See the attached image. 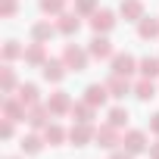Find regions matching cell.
I'll use <instances>...</instances> for the list:
<instances>
[{
	"label": "cell",
	"instance_id": "6da1fadb",
	"mask_svg": "<svg viewBox=\"0 0 159 159\" xmlns=\"http://www.w3.org/2000/svg\"><path fill=\"white\" fill-rule=\"evenodd\" d=\"M88 59H91V53H88V50L75 47V44H66V50H62V62H66L69 69L84 72V69H88Z\"/></svg>",
	"mask_w": 159,
	"mask_h": 159
},
{
	"label": "cell",
	"instance_id": "7a4b0ae2",
	"mask_svg": "<svg viewBox=\"0 0 159 159\" xmlns=\"http://www.w3.org/2000/svg\"><path fill=\"white\" fill-rule=\"evenodd\" d=\"M50 109H47V103H34V106H28V116H25V122L34 128V131H44L47 125H50Z\"/></svg>",
	"mask_w": 159,
	"mask_h": 159
},
{
	"label": "cell",
	"instance_id": "3957f363",
	"mask_svg": "<svg viewBox=\"0 0 159 159\" xmlns=\"http://www.w3.org/2000/svg\"><path fill=\"white\" fill-rule=\"evenodd\" d=\"M94 137H97V128H91V122H78V125H72V131H69L72 147H88Z\"/></svg>",
	"mask_w": 159,
	"mask_h": 159
},
{
	"label": "cell",
	"instance_id": "277c9868",
	"mask_svg": "<svg viewBox=\"0 0 159 159\" xmlns=\"http://www.w3.org/2000/svg\"><path fill=\"white\" fill-rule=\"evenodd\" d=\"M122 143H125V150L128 153H143V150H150V143H147V131H137V128H131L125 137H122Z\"/></svg>",
	"mask_w": 159,
	"mask_h": 159
},
{
	"label": "cell",
	"instance_id": "5b68a950",
	"mask_svg": "<svg viewBox=\"0 0 159 159\" xmlns=\"http://www.w3.org/2000/svg\"><path fill=\"white\" fill-rule=\"evenodd\" d=\"M91 28H94L97 34L112 31V28H116V16H112V10H97V13L91 16Z\"/></svg>",
	"mask_w": 159,
	"mask_h": 159
},
{
	"label": "cell",
	"instance_id": "8992f818",
	"mask_svg": "<svg viewBox=\"0 0 159 159\" xmlns=\"http://www.w3.org/2000/svg\"><path fill=\"white\" fill-rule=\"evenodd\" d=\"M88 53H91L94 59H109V56H112V41H109L106 34H94V41L88 44Z\"/></svg>",
	"mask_w": 159,
	"mask_h": 159
},
{
	"label": "cell",
	"instance_id": "52a82bcc",
	"mask_svg": "<svg viewBox=\"0 0 159 159\" xmlns=\"http://www.w3.org/2000/svg\"><path fill=\"white\" fill-rule=\"evenodd\" d=\"M25 116H28V106H25L19 97H7V100H3V119L25 122Z\"/></svg>",
	"mask_w": 159,
	"mask_h": 159
},
{
	"label": "cell",
	"instance_id": "ba28073f",
	"mask_svg": "<svg viewBox=\"0 0 159 159\" xmlns=\"http://www.w3.org/2000/svg\"><path fill=\"white\" fill-rule=\"evenodd\" d=\"M94 140H97V147L116 150V147H119V128L106 122V125H100V128H97V137H94Z\"/></svg>",
	"mask_w": 159,
	"mask_h": 159
},
{
	"label": "cell",
	"instance_id": "9c48e42d",
	"mask_svg": "<svg viewBox=\"0 0 159 159\" xmlns=\"http://www.w3.org/2000/svg\"><path fill=\"white\" fill-rule=\"evenodd\" d=\"M106 88H109V97H116V100H122L125 94H134V88H131V81L125 75H109V81H106Z\"/></svg>",
	"mask_w": 159,
	"mask_h": 159
},
{
	"label": "cell",
	"instance_id": "30bf717a",
	"mask_svg": "<svg viewBox=\"0 0 159 159\" xmlns=\"http://www.w3.org/2000/svg\"><path fill=\"white\" fill-rule=\"evenodd\" d=\"M112 72L128 78V75H134V72H137V59H134L131 53H116V56H112Z\"/></svg>",
	"mask_w": 159,
	"mask_h": 159
},
{
	"label": "cell",
	"instance_id": "8fae6325",
	"mask_svg": "<svg viewBox=\"0 0 159 159\" xmlns=\"http://www.w3.org/2000/svg\"><path fill=\"white\" fill-rule=\"evenodd\" d=\"M41 69H44V78H47V81H53V84H59L62 78H66V69H69V66H66L62 59H47V62H44Z\"/></svg>",
	"mask_w": 159,
	"mask_h": 159
},
{
	"label": "cell",
	"instance_id": "7c38bea8",
	"mask_svg": "<svg viewBox=\"0 0 159 159\" xmlns=\"http://www.w3.org/2000/svg\"><path fill=\"white\" fill-rule=\"evenodd\" d=\"M47 109H50L53 116L72 112V100H69V94H66V91H56V94H50V100H47Z\"/></svg>",
	"mask_w": 159,
	"mask_h": 159
},
{
	"label": "cell",
	"instance_id": "4fadbf2b",
	"mask_svg": "<svg viewBox=\"0 0 159 159\" xmlns=\"http://www.w3.org/2000/svg\"><path fill=\"white\" fill-rule=\"evenodd\" d=\"M119 13H122L128 22H140V19H143V0H122Z\"/></svg>",
	"mask_w": 159,
	"mask_h": 159
},
{
	"label": "cell",
	"instance_id": "5bb4252c",
	"mask_svg": "<svg viewBox=\"0 0 159 159\" xmlns=\"http://www.w3.org/2000/svg\"><path fill=\"white\" fill-rule=\"evenodd\" d=\"M81 16H72V13H62L59 16V22H56V28H59V34H66V38H72V34H78V28H81V22H78Z\"/></svg>",
	"mask_w": 159,
	"mask_h": 159
},
{
	"label": "cell",
	"instance_id": "9a60e30c",
	"mask_svg": "<svg viewBox=\"0 0 159 159\" xmlns=\"http://www.w3.org/2000/svg\"><path fill=\"white\" fill-rule=\"evenodd\" d=\"M22 59H25L28 66H44V62H47V50H44V44H38V41L28 44L25 53H22Z\"/></svg>",
	"mask_w": 159,
	"mask_h": 159
},
{
	"label": "cell",
	"instance_id": "2e32d148",
	"mask_svg": "<svg viewBox=\"0 0 159 159\" xmlns=\"http://www.w3.org/2000/svg\"><path fill=\"white\" fill-rule=\"evenodd\" d=\"M106 97H109V88H106V84H88V88H84V100H88L91 106H103Z\"/></svg>",
	"mask_w": 159,
	"mask_h": 159
},
{
	"label": "cell",
	"instance_id": "e0dca14e",
	"mask_svg": "<svg viewBox=\"0 0 159 159\" xmlns=\"http://www.w3.org/2000/svg\"><path fill=\"white\" fill-rule=\"evenodd\" d=\"M56 31H59V28H56V25H50V22H34V25H31V41L44 44V41H50Z\"/></svg>",
	"mask_w": 159,
	"mask_h": 159
},
{
	"label": "cell",
	"instance_id": "ac0fdd59",
	"mask_svg": "<svg viewBox=\"0 0 159 159\" xmlns=\"http://www.w3.org/2000/svg\"><path fill=\"white\" fill-rule=\"evenodd\" d=\"M19 88V81H16V69H10V62L3 66V69H0V91H3V94H13Z\"/></svg>",
	"mask_w": 159,
	"mask_h": 159
},
{
	"label": "cell",
	"instance_id": "d6986e66",
	"mask_svg": "<svg viewBox=\"0 0 159 159\" xmlns=\"http://www.w3.org/2000/svg\"><path fill=\"white\" fill-rule=\"evenodd\" d=\"M66 137H69V131H66L62 125H56V122H50V125L44 128V140H47L50 147H56V143H62Z\"/></svg>",
	"mask_w": 159,
	"mask_h": 159
},
{
	"label": "cell",
	"instance_id": "ffe728a7",
	"mask_svg": "<svg viewBox=\"0 0 159 159\" xmlns=\"http://www.w3.org/2000/svg\"><path fill=\"white\" fill-rule=\"evenodd\" d=\"M134 97H137V100H153V97H156L153 78H140V81H134Z\"/></svg>",
	"mask_w": 159,
	"mask_h": 159
},
{
	"label": "cell",
	"instance_id": "44dd1931",
	"mask_svg": "<svg viewBox=\"0 0 159 159\" xmlns=\"http://www.w3.org/2000/svg\"><path fill=\"white\" fill-rule=\"evenodd\" d=\"M25 106H34V103H41V91H38V84H19V94H16Z\"/></svg>",
	"mask_w": 159,
	"mask_h": 159
},
{
	"label": "cell",
	"instance_id": "7402d4cb",
	"mask_svg": "<svg viewBox=\"0 0 159 159\" xmlns=\"http://www.w3.org/2000/svg\"><path fill=\"white\" fill-rule=\"evenodd\" d=\"M41 150H44V137H41V134H25V137H22V153L38 156Z\"/></svg>",
	"mask_w": 159,
	"mask_h": 159
},
{
	"label": "cell",
	"instance_id": "603a6c76",
	"mask_svg": "<svg viewBox=\"0 0 159 159\" xmlns=\"http://www.w3.org/2000/svg\"><path fill=\"white\" fill-rule=\"evenodd\" d=\"M137 34H140L143 41L156 38V34H159V19H153V16L147 19V16H143V19H140V25H137Z\"/></svg>",
	"mask_w": 159,
	"mask_h": 159
},
{
	"label": "cell",
	"instance_id": "cb8c5ba5",
	"mask_svg": "<svg viewBox=\"0 0 159 159\" xmlns=\"http://www.w3.org/2000/svg\"><path fill=\"white\" fill-rule=\"evenodd\" d=\"M72 116H75V122H91V119H94V106H91L88 100L72 103Z\"/></svg>",
	"mask_w": 159,
	"mask_h": 159
},
{
	"label": "cell",
	"instance_id": "d4e9b609",
	"mask_svg": "<svg viewBox=\"0 0 159 159\" xmlns=\"http://www.w3.org/2000/svg\"><path fill=\"white\" fill-rule=\"evenodd\" d=\"M137 69H140L143 78H156V75H159V59H156V56H143V59L137 62Z\"/></svg>",
	"mask_w": 159,
	"mask_h": 159
},
{
	"label": "cell",
	"instance_id": "484cf974",
	"mask_svg": "<svg viewBox=\"0 0 159 159\" xmlns=\"http://www.w3.org/2000/svg\"><path fill=\"white\" fill-rule=\"evenodd\" d=\"M25 53V47H19V41H7L3 44V62H13V59H19Z\"/></svg>",
	"mask_w": 159,
	"mask_h": 159
},
{
	"label": "cell",
	"instance_id": "4316f807",
	"mask_svg": "<svg viewBox=\"0 0 159 159\" xmlns=\"http://www.w3.org/2000/svg\"><path fill=\"white\" fill-rule=\"evenodd\" d=\"M128 119H131V116H128L125 106H112V109H109V125L122 128V125H128Z\"/></svg>",
	"mask_w": 159,
	"mask_h": 159
},
{
	"label": "cell",
	"instance_id": "83f0119b",
	"mask_svg": "<svg viewBox=\"0 0 159 159\" xmlns=\"http://www.w3.org/2000/svg\"><path fill=\"white\" fill-rule=\"evenodd\" d=\"M62 7H66V0H41V13L47 16H62Z\"/></svg>",
	"mask_w": 159,
	"mask_h": 159
},
{
	"label": "cell",
	"instance_id": "f1b7e54d",
	"mask_svg": "<svg viewBox=\"0 0 159 159\" xmlns=\"http://www.w3.org/2000/svg\"><path fill=\"white\" fill-rule=\"evenodd\" d=\"M75 13L78 16H94L97 13V0H75Z\"/></svg>",
	"mask_w": 159,
	"mask_h": 159
},
{
	"label": "cell",
	"instance_id": "f546056e",
	"mask_svg": "<svg viewBox=\"0 0 159 159\" xmlns=\"http://www.w3.org/2000/svg\"><path fill=\"white\" fill-rule=\"evenodd\" d=\"M19 13V3H16V0H0V16H3V19H13Z\"/></svg>",
	"mask_w": 159,
	"mask_h": 159
},
{
	"label": "cell",
	"instance_id": "4dcf8cb0",
	"mask_svg": "<svg viewBox=\"0 0 159 159\" xmlns=\"http://www.w3.org/2000/svg\"><path fill=\"white\" fill-rule=\"evenodd\" d=\"M0 134H3V140H13V134H16V122H13V119H3V128H0Z\"/></svg>",
	"mask_w": 159,
	"mask_h": 159
},
{
	"label": "cell",
	"instance_id": "1f68e13d",
	"mask_svg": "<svg viewBox=\"0 0 159 159\" xmlns=\"http://www.w3.org/2000/svg\"><path fill=\"white\" fill-rule=\"evenodd\" d=\"M109 159H134V153H128V150H125V147H122V150H119V147H116V150H112V156H109Z\"/></svg>",
	"mask_w": 159,
	"mask_h": 159
},
{
	"label": "cell",
	"instance_id": "d6a6232c",
	"mask_svg": "<svg viewBox=\"0 0 159 159\" xmlns=\"http://www.w3.org/2000/svg\"><path fill=\"white\" fill-rule=\"evenodd\" d=\"M150 131H153V134H159V112L150 119Z\"/></svg>",
	"mask_w": 159,
	"mask_h": 159
},
{
	"label": "cell",
	"instance_id": "836d02e7",
	"mask_svg": "<svg viewBox=\"0 0 159 159\" xmlns=\"http://www.w3.org/2000/svg\"><path fill=\"white\" fill-rule=\"evenodd\" d=\"M150 159H159V140H156V143H150Z\"/></svg>",
	"mask_w": 159,
	"mask_h": 159
},
{
	"label": "cell",
	"instance_id": "e575fe53",
	"mask_svg": "<svg viewBox=\"0 0 159 159\" xmlns=\"http://www.w3.org/2000/svg\"><path fill=\"white\" fill-rule=\"evenodd\" d=\"M7 159H19V156H7Z\"/></svg>",
	"mask_w": 159,
	"mask_h": 159
}]
</instances>
